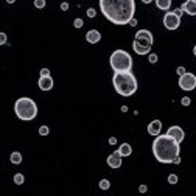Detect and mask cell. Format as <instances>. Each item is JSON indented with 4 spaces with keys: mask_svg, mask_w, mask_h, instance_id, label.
Listing matches in <instances>:
<instances>
[{
    "mask_svg": "<svg viewBox=\"0 0 196 196\" xmlns=\"http://www.w3.org/2000/svg\"><path fill=\"white\" fill-rule=\"evenodd\" d=\"M100 10L108 20L115 25H126L134 17V0H100Z\"/></svg>",
    "mask_w": 196,
    "mask_h": 196,
    "instance_id": "1",
    "label": "cell"
},
{
    "mask_svg": "<svg viewBox=\"0 0 196 196\" xmlns=\"http://www.w3.org/2000/svg\"><path fill=\"white\" fill-rule=\"evenodd\" d=\"M181 153L179 143L168 137L167 134H160L153 142V154L160 164H173L174 157H177Z\"/></svg>",
    "mask_w": 196,
    "mask_h": 196,
    "instance_id": "2",
    "label": "cell"
},
{
    "mask_svg": "<svg viewBox=\"0 0 196 196\" xmlns=\"http://www.w3.org/2000/svg\"><path fill=\"white\" fill-rule=\"evenodd\" d=\"M112 84L115 87V90H117V93L121 96H131L137 90V79L132 75V72L114 73Z\"/></svg>",
    "mask_w": 196,
    "mask_h": 196,
    "instance_id": "3",
    "label": "cell"
},
{
    "mask_svg": "<svg viewBox=\"0 0 196 196\" xmlns=\"http://www.w3.org/2000/svg\"><path fill=\"white\" fill-rule=\"evenodd\" d=\"M14 112L16 115L23 121H30L34 120L38 115V104L34 100L28 96H22V98H17L16 103H14Z\"/></svg>",
    "mask_w": 196,
    "mask_h": 196,
    "instance_id": "4",
    "label": "cell"
},
{
    "mask_svg": "<svg viewBox=\"0 0 196 196\" xmlns=\"http://www.w3.org/2000/svg\"><path fill=\"white\" fill-rule=\"evenodd\" d=\"M109 64L115 73L121 72H131L132 69V58L128 51L124 50H114L109 58Z\"/></svg>",
    "mask_w": 196,
    "mask_h": 196,
    "instance_id": "5",
    "label": "cell"
},
{
    "mask_svg": "<svg viewBox=\"0 0 196 196\" xmlns=\"http://www.w3.org/2000/svg\"><path fill=\"white\" fill-rule=\"evenodd\" d=\"M153 42H154L153 33H151L149 30L142 28V30H139L136 33V39H134V42H132V50L140 56L149 55L151 47H153Z\"/></svg>",
    "mask_w": 196,
    "mask_h": 196,
    "instance_id": "6",
    "label": "cell"
},
{
    "mask_svg": "<svg viewBox=\"0 0 196 196\" xmlns=\"http://www.w3.org/2000/svg\"><path fill=\"white\" fill-rule=\"evenodd\" d=\"M179 87L182 90H187V92L193 90L196 87V75L190 73V72H185V75H182L179 78Z\"/></svg>",
    "mask_w": 196,
    "mask_h": 196,
    "instance_id": "7",
    "label": "cell"
},
{
    "mask_svg": "<svg viewBox=\"0 0 196 196\" xmlns=\"http://www.w3.org/2000/svg\"><path fill=\"white\" fill-rule=\"evenodd\" d=\"M164 25L167 30H177L181 25V19L173 11H167L164 16Z\"/></svg>",
    "mask_w": 196,
    "mask_h": 196,
    "instance_id": "8",
    "label": "cell"
},
{
    "mask_svg": "<svg viewBox=\"0 0 196 196\" xmlns=\"http://www.w3.org/2000/svg\"><path fill=\"white\" fill-rule=\"evenodd\" d=\"M167 136L171 137L176 143L181 145L182 142H184V139H185V132H184V129H182L181 126H171V128H168Z\"/></svg>",
    "mask_w": 196,
    "mask_h": 196,
    "instance_id": "9",
    "label": "cell"
},
{
    "mask_svg": "<svg viewBox=\"0 0 196 196\" xmlns=\"http://www.w3.org/2000/svg\"><path fill=\"white\" fill-rule=\"evenodd\" d=\"M106 162H108V165L111 168H120L121 167V156H120V153H118V151H114L111 156H108Z\"/></svg>",
    "mask_w": 196,
    "mask_h": 196,
    "instance_id": "10",
    "label": "cell"
},
{
    "mask_svg": "<svg viewBox=\"0 0 196 196\" xmlns=\"http://www.w3.org/2000/svg\"><path fill=\"white\" fill-rule=\"evenodd\" d=\"M160 131H162V121L160 120H153L149 124H148V134L149 136H160Z\"/></svg>",
    "mask_w": 196,
    "mask_h": 196,
    "instance_id": "11",
    "label": "cell"
},
{
    "mask_svg": "<svg viewBox=\"0 0 196 196\" xmlns=\"http://www.w3.org/2000/svg\"><path fill=\"white\" fill-rule=\"evenodd\" d=\"M38 86H39L41 90H44V92L51 90V89H53V78L51 76H41Z\"/></svg>",
    "mask_w": 196,
    "mask_h": 196,
    "instance_id": "12",
    "label": "cell"
},
{
    "mask_svg": "<svg viewBox=\"0 0 196 196\" xmlns=\"http://www.w3.org/2000/svg\"><path fill=\"white\" fill-rule=\"evenodd\" d=\"M181 10L188 16H196V0H187L185 3L181 5Z\"/></svg>",
    "mask_w": 196,
    "mask_h": 196,
    "instance_id": "13",
    "label": "cell"
},
{
    "mask_svg": "<svg viewBox=\"0 0 196 196\" xmlns=\"http://www.w3.org/2000/svg\"><path fill=\"white\" fill-rule=\"evenodd\" d=\"M100 39H101V34H100L98 30H89L87 34H86V41L89 44H98Z\"/></svg>",
    "mask_w": 196,
    "mask_h": 196,
    "instance_id": "14",
    "label": "cell"
},
{
    "mask_svg": "<svg viewBox=\"0 0 196 196\" xmlns=\"http://www.w3.org/2000/svg\"><path fill=\"white\" fill-rule=\"evenodd\" d=\"M117 151L120 153L121 157H128V156H131V153H132V148H131L129 143H121V145L118 146Z\"/></svg>",
    "mask_w": 196,
    "mask_h": 196,
    "instance_id": "15",
    "label": "cell"
},
{
    "mask_svg": "<svg viewBox=\"0 0 196 196\" xmlns=\"http://www.w3.org/2000/svg\"><path fill=\"white\" fill-rule=\"evenodd\" d=\"M156 6L159 8V10L168 11L171 8V0H156Z\"/></svg>",
    "mask_w": 196,
    "mask_h": 196,
    "instance_id": "16",
    "label": "cell"
},
{
    "mask_svg": "<svg viewBox=\"0 0 196 196\" xmlns=\"http://www.w3.org/2000/svg\"><path fill=\"white\" fill-rule=\"evenodd\" d=\"M10 160H11V164L19 165V164H22V154L19 153V151H14V153H11V156H10Z\"/></svg>",
    "mask_w": 196,
    "mask_h": 196,
    "instance_id": "17",
    "label": "cell"
},
{
    "mask_svg": "<svg viewBox=\"0 0 196 196\" xmlns=\"http://www.w3.org/2000/svg\"><path fill=\"white\" fill-rule=\"evenodd\" d=\"M23 182H25V176H23L22 173H16V174H14V184L22 185Z\"/></svg>",
    "mask_w": 196,
    "mask_h": 196,
    "instance_id": "18",
    "label": "cell"
},
{
    "mask_svg": "<svg viewBox=\"0 0 196 196\" xmlns=\"http://www.w3.org/2000/svg\"><path fill=\"white\" fill-rule=\"evenodd\" d=\"M98 187H100L101 190H108L109 187H111V182H109L108 179H101V181H100V184H98Z\"/></svg>",
    "mask_w": 196,
    "mask_h": 196,
    "instance_id": "19",
    "label": "cell"
},
{
    "mask_svg": "<svg viewBox=\"0 0 196 196\" xmlns=\"http://www.w3.org/2000/svg\"><path fill=\"white\" fill-rule=\"evenodd\" d=\"M39 134H41V136H48V134H50V128L44 124V126L39 128Z\"/></svg>",
    "mask_w": 196,
    "mask_h": 196,
    "instance_id": "20",
    "label": "cell"
},
{
    "mask_svg": "<svg viewBox=\"0 0 196 196\" xmlns=\"http://www.w3.org/2000/svg\"><path fill=\"white\" fill-rule=\"evenodd\" d=\"M177 181H179V179H177V176L176 174H170V176H168V182H170L171 185H174V184H177Z\"/></svg>",
    "mask_w": 196,
    "mask_h": 196,
    "instance_id": "21",
    "label": "cell"
},
{
    "mask_svg": "<svg viewBox=\"0 0 196 196\" xmlns=\"http://www.w3.org/2000/svg\"><path fill=\"white\" fill-rule=\"evenodd\" d=\"M148 61L151 62V64H156V62H157V55H156V53H149V55H148Z\"/></svg>",
    "mask_w": 196,
    "mask_h": 196,
    "instance_id": "22",
    "label": "cell"
},
{
    "mask_svg": "<svg viewBox=\"0 0 196 196\" xmlns=\"http://www.w3.org/2000/svg\"><path fill=\"white\" fill-rule=\"evenodd\" d=\"M86 14H87V17H90V19H92V17L96 16V10H95V8H89Z\"/></svg>",
    "mask_w": 196,
    "mask_h": 196,
    "instance_id": "23",
    "label": "cell"
},
{
    "mask_svg": "<svg viewBox=\"0 0 196 196\" xmlns=\"http://www.w3.org/2000/svg\"><path fill=\"white\" fill-rule=\"evenodd\" d=\"M83 23H84V22H83V19H79V17L73 20V26H75V28H81Z\"/></svg>",
    "mask_w": 196,
    "mask_h": 196,
    "instance_id": "24",
    "label": "cell"
},
{
    "mask_svg": "<svg viewBox=\"0 0 196 196\" xmlns=\"http://www.w3.org/2000/svg\"><path fill=\"white\" fill-rule=\"evenodd\" d=\"M34 6L36 8H44L45 6V0H34Z\"/></svg>",
    "mask_w": 196,
    "mask_h": 196,
    "instance_id": "25",
    "label": "cell"
},
{
    "mask_svg": "<svg viewBox=\"0 0 196 196\" xmlns=\"http://www.w3.org/2000/svg\"><path fill=\"white\" fill-rule=\"evenodd\" d=\"M190 103H191V100H190L188 96H184L182 100H181V104H182V106H190Z\"/></svg>",
    "mask_w": 196,
    "mask_h": 196,
    "instance_id": "26",
    "label": "cell"
},
{
    "mask_svg": "<svg viewBox=\"0 0 196 196\" xmlns=\"http://www.w3.org/2000/svg\"><path fill=\"white\" fill-rule=\"evenodd\" d=\"M6 44V34L0 31V45H5Z\"/></svg>",
    "mask_w": 196,
    "mask_h": 196,
    "instance_id": "27",
    "label": "cell"
},
{
    "mask_svg": "<svg viewBox=\"0 0 196 196\" xmlns=\"http://www.w3.org/2000/svg\"><path fill=\"white\" fill-rule=\"evenodd\" d=\"M176 72H177V75H179V76H182V75H185V67H177V70H176Z\"/></svg>",
    "mask_w": 196,
    "mask_h": 196,
    "instance_id": "28",
    "label": "cell"
},
{
    "mask_svg": "<svg viewBox=\"0 0 196 196\" xmlns=\"http://www.w3.org/2000/svg\"><path fill=\"white\" fill-rule=\"evenodd\" d=\"M173 13H174V14H176L177 17H179V19H181V16L184 14V11L181 10V8H176V10H173Z\"/></svg>",
    "mask_w": 196,
    "mask_h": 196,
    "instance_id": "29",
    "label": "cell"
},
{
    "mask_svg": "<svg viewBox=\"0 0 196 196\" xmlns=\"http://www.w3.org/2000/svg\"><path fill=\"white\" fill-rule=\"evenodd\" d=\"M139 191H140V193H146V191H148V187H146L145 184H142V185L139 187Z\"/></svg>",
    "mask_w": 196,
    "mask_h": 196,
    "instance_id": "30",
    "label": "cell"
},
{
    "mask_svg": "<svg viewBox=\"0 0 196 196\" xmlns=\"http://www.w3.org/2000/svg\"><path fill=\"white\" fill-rule=\"evenodd\" d=\"M41 76H50V70L48 69H42L41 70Z\"/></svg>",
    "mask_w": 196,
    "mask_h": 196,
    "instance_id": "31",
    "label": "cell"
},
{
    "mask_svg": "<svg viewBox=\"0 0 196 196\" xmlns=\"http://www.w3.org/2000/svg\"><path fill=\"white\" fill-rule=\"evenodd\" d=\"M61 10H62V11H67V10H69V3H67V2L61 3Z\"/></svg>",
    "mask_w": 196,
    "mask_h": 196,
    "instance_id": "32",
    "label": "cell"
},
{
    "mask_svg": "<svg viewBox=\"0 0 196 196\" xmlns=\"http://www.w3.org/2000/svg\"><path fill=\"white\" fill-rule=\"evenodd\" d=\"M128 25H131V26H136L137 25V19H136V17H132V19L129 20V23Z\"/></svg>",
    "mask_w": 196,
    "mask_h": 196,
    "instance_id": "33",
    "label": "cell"
},
{
    "mask_svg": "<svg viewBox=\"0 0 196 196\" xmlns=\"http://www.w3.org/2000/svg\"><path fill=\"white\" fill-rule=\"evenodd\" d=\"M115 143H117V139H115V137H111V139H109V145H115Z\"/></svg>",
    "mask_w": 196,
    "mask_h": 196,
    "instance_id": "34",
    "label": "cell"
},
{
    "mask_svg": "<svg viewBox=\"0 0 196 196\" xmlns=\"http://www.w3.org/2000/svg\"><path fill=\"white\" fill-rule=\"evenodd\" d=\"M173 164H176V165H179L181 164V157L177 156V157H174V160H173Z\"/></svg>",
    "mask_w": 196,
    "mask_h": 196,
    "instance_id": "35",
    "label": "cell"
},
{
    "mask_svg": "<svg viewBox=\"0 0 196 196\" xmlns=\"http://www.w3.org/2000/svg\"><path fill=\"white\" fill-rule=\"evenodd\" d=\"M128 111V106H121V112H126Z\"/></svg>",
    "mask_w": 196,
    "mask_h": 196,
    "instance_id": "36",
    "label": "cell"
},
{
    "mask_svg": "<svg viewBox=\"0 0 196 196\" xmlns=\"http://www.w3.org/2000/svg\"><path fill=\"white\" fill-rule=\"evenodd\" d=\"M193 55H194V56H196V45H194V47H193Z\"/></svg>",
    "mask_w": 196,
    "mask_h": 196,
    "instance_id": "37",
    "label": "cell"
}]
</instances>
